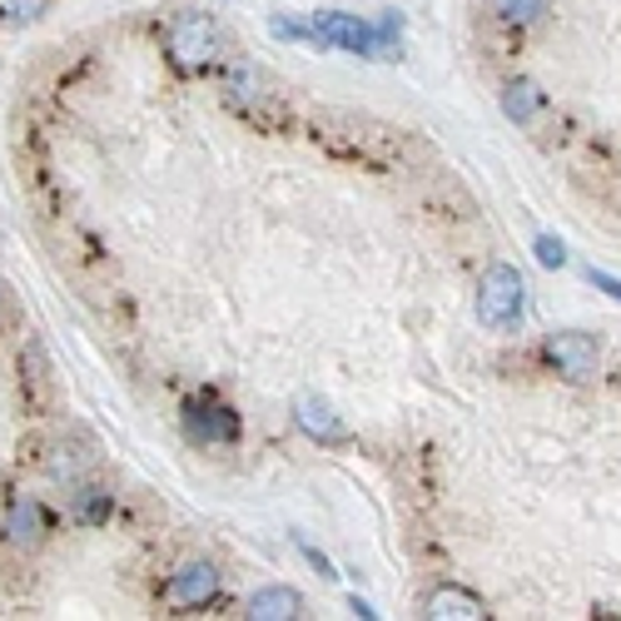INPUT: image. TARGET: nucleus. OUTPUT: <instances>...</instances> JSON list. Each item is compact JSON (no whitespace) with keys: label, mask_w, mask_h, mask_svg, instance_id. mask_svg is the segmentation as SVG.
Wrapping results in <instances>:
<instances>
[{"label":"nucleus","mask_w":621,"mask_h":621,"mask_svg":"<svg viewBox=\"0 0 621 621\" xmlns=\"http://www.w3.org/2000/svg\"><path fill=\"white\" fill-rule=\"evenodd\" d=\"M274 36H278V40H308V26H298V20L278 16V20H274Z\"/></svg>","instance_id":"nucleus-18"},{"label":"nucleus","mask_w":621,"mask_h":621,"mask_svg":"<svg viewBox=\"0 0 621 621\" xmlns=\"http://www.w3.org/2000/svg\"><path fill=\"white\" fill-rule=\"evenodd\" d=\"M492 10L502 20H512V26H532V20L548 16V0H492Z\"/></svg>","instance_id":"nucleus-15"},{"label":"nucleus","mask_w":621,"mask_h":621,"mask_svg":"<svg viewBox=\"0 0 621 621\" xmlns=\"http://www.w3.org/2000/svg\"><path fill=\"white\" fill-rule=\"evenodd\" d=\"M294 417H298V427H304L308 437H318V443H348L344 417L328 408L324 398H314V393H304V398L294 403Z\"/></svg>","instance_id":"nucleus-7"},{"label":"nucleus","mask_w":621,"mask_h":621,"mask_svg":"<svg viewBox=\"0 0 621 621\" xmlns=\"http://www.w3.org/2000/svg\"><path fill=\"white\" fill-rule=\"evenodd\" d=\"M586 278H592V284L602 288V294H612L617 304H621V278H612V274H602V269H586Z\"/></svg>","instance_id":"nucleus-19"},{"label":"nucleus","mask_w":621,"mask_h":621,"mask_svg":"<svg viewBox=\"0 0 621 621\" xmlns=\"http://www.w3.org/2000/svg\"><path fill=\"white\" fill-rule=\"evenodd\" d=\"M185 433H189V443H239V413L214 398H189Z\"/></svg>","instance_id":"nucleus-5"},{"label":"nucleus","mask_w":621,"mask_h":621,"mask_svg":"<svg viewBox=\"0 0 621 621\" xmlns=\"http://www.w3.org/2000/svg\"><path fill=\"white\" fill-rule=\"evenodd\" d=\"M538 85L532 80H512L507 90H502V110H507V120H532L538 115Z\"/></svg>","instance_id":"nucleus-12"},{"label":"nucleus","mask_w":621,"mask_h":621,"mask_svg":"<svg viewBox=\"0 0 621 621\" xmlns=\"http://www.w3.org/2000/svg\"><path fill=\"white\" fill-rule=\"evenodd\" d=\"M298 548H304V556L318 566V576H338V572H334V562H328V556L318 552V548H308V542H298Z\"/></svg>","instance_id":"nucleus-20"},{"label":"nucleus","mask_w":621,"mask_h":621,"mask_svg":"<svg viewBox=\"0 0 621 621\" xmlns=\"http://www.w3.org/2000/svg\"><path fill=\"white\" fill-rule=\"evenodd\" d=\"M522 304H528V284L512 264H492L477 284V318L487 328H518L522 318Z\"/></svg>","instance_id":"nucleus-2"},{"label":"nucleus","mask_w":621,"mask_h":621,"mask_svg":"<svg viewBox=\"0 0 621 621\" xmlns=\"http://www.w3.org/2000/svg\"><path fill=\"white\" fill-rule=\"evenodd\" d=\"M308 40L318 46H334V50H353V56H378V30L358 16H344V10H318L308 20Z\"/></svg>","instance_id":"nucleus-3"},{"label":"nucleus","mask_w":621,"mask_h":621,"mask_svg":"<svg viewBox=\"0 0 621 621\" xmlns=\"http://www.w3.org/2000/svg\"><path fill=\"white\" fill-rule=\"evenodd\" d=\"M542 358L552 363L556 373H566L572 383L592 378L597 373V338L592 334H576V328H562V334H548V344H542Z\"/></svg>","instance_id":"nucleus-4"},{"label":"nucleus","mask_w":621,"mask_h":621,"mask_svg":"<svg viewBox=\"0 0 621 621\" xmlns=\"http://www.w3.org/2000/svg\"><path fill=\"white\" fill-rule=\"evenodd\" d=\"M90 463H95V457L85 453V447H75V443H66V447H56V453H50V473L66 477V483H80V473Z\"/></svg>","instance_id":"nucleus-14"},{"label":"nucleus","mask_w":621,"mask_h":621,"mask_svg":"<svg viewBox=\"0 0 621 621\" xmlns=\"http://www.w3.org/2000/svg\"><path fill=\"white\" fill-rule=\"evenodd\" d=\"M304 612V597L294 592V586H264V592L249 597V607H244V617L254 621H288Z\"/></svg>","instance_id":"nucleus-8"},{"label":"nucleus","mask_w":621,"mask_h":621,"mask_svg":"<svg viewBox=\"0 0 621 621\" xmlns=\"http://www.w3.org/2000/svg\"><path fill=\"white\" fill-rule=\"evenodd\" d=\"M70 512H75L80 522H105V518H110V492H100V487H80V483H75Z\"/></svg>","instance_id":"nucleus-13"},{"label":"nucleus","mask_w":621,"mask_h":621,"mask_svg":"<svg viewBox=\"0 0 621 621\" xmlns=\"http://www.w3.org/2000/svg\"><path fill=\"white\" fill-rule=\"evenodd\" d=\"M214 592H219V572H214V562H185L165 582V607H175V612H195V607L214 602Z\"/></svg>","instance_id":"nucleus-6"},{"label":"nucleus","mask_w":621,"mask_h":621,"mask_svg":"<svg viewBox=\"0 0 621 621\" xmlns=\"http://www.w3.org/2000/svg\"><path fill=\"white\" fill-rule=\"evenodd\" d=\"M50 0H0V16H10L16 26H30V20L46 16Z\"/></svg>","instance_id":"nucleus-16"},{"label":"nucleus","mask_w":621,"mask_h":621,"mask_svg":"<svg viewBox=\"0 0 621 621\" xmlns=\"http://www.w3.org/2000/svg\"><path fill=\"white\" fill-rule=\"evenodd\" d=\"M423 617H443V621H473V617H487L483 602L463 586H437L433 597L423 602Z\"/></svg>","instance_id":"nucleus-10"},{"label":"nucleus","mask_w":621,"mask_h":621,"mask_svg":"<svg viewBox=\"0 0 621 621\" xmlns=\"http://www.w3.org/2000/svg\"><path fill=\"white\" fill-rule=\"evenodd\" d=\"M229 95L234 100H244V105H254V100H269L274 85L264 80L254 66H229Z\"/></svg>","instance_id":"nucleus-11"},{"label":"nucleus","mask_w":621,"mask_h":621,"mask_svg":"<svg viewBox=\"0 0 621 621\" xmlns=\"http://www.w3.org/2000/svg\"><path fill=\"white\" fill-rule=\"evenodd\" d=\"M40 532H46V512H40L36 497H16L6 512V538L16 542V548H36Z\"/></svg>","instance_id":"nucleus-9"},{"label":"nucleus","mask_w":621,"mask_h":621,"mask_svg":"<svg viewBox=\"0 0 621 621\" xmlns=\"http://www.w3.org/2000/svg\"><path fill=\"white\" fill-rule=\"evenodd\" d=\"M165 50L179 70H209V66H219V56H224V36L209 16H199V10H175V16L165 20Z\"/></svg>","instance_id":"nucleus-1"},{"label":"nucleus","mask_w":621,"mask_h":621,"mask_svg":"<svg viewBox=\"0 0 621 621\" xmlns=\"http://www.w3.org/2000/svg\"><path fill=\"white\" fill-rule=\"evenodd\" d=\"M532 249H538V264H548V269H562V264H566V244L552 239V234H538V244H532Z\"/></svg>","instance_id":"nucleus-17"}]
</instances>
